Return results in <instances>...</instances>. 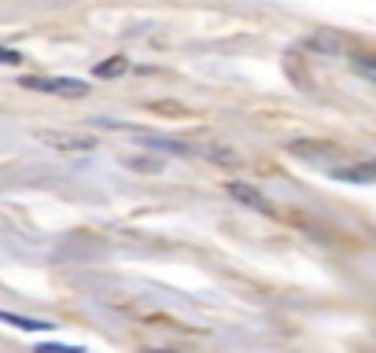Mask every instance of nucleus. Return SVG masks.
Listing matches in <instances>:
<instances>
[{"instance_id": "f257e3e1", "label": "nucleus", "mask_w": 376, "mask_h": 353, "mask_svg": "<svg viewBox=\"0 0 376 353\" xmlns=\"http://www.w3.org/2000/svg\"><path fill=\"white\" fill-rule=\"evenodd\" d=\"M33 140H41L56 151H67V155H85V151L100 148L96 136L82 133V129H33Z\"/></svg>"}, {"instance_id": "f03ea898", "label": "nucleus", "mask_w": 376, "mask_h": 353, "mask_svg": "<svg viewBox=\"0 0 376 353\" xmlns=\"http://www.w3.org/2000/svg\"><path fill=\"white\" fill-rule=\"evenodd\" d=\"M22 88L45 96H63V100L89 96V81H77V77H22Z\"/></svg>"}, {"instance_id": "7ed1b4c3", "label": "nucleus", "mask_w": 376, "mask_h": 353, "mask_svg": "<svg viewBox=\"0 0 376 353\" xmlns=\"http://www.w3.org/2000/svg\"><path fill=\"white\" fill-rule=\"evenodd\" d=\"M225 191H229L240 206H248V210H255V214H269V210H273V203H269L255 185H243V180H225Z\"/></svg>"}, {"instance_id": "20e7f679", "label": "nucleus", "mask_w": 376, "mask_h": 353, "mask_svg": "<svg viewBox=\"0 0 376 353\" xmlns=\"http://www.w3.org/2000/svg\"><path fill=\"white\" fill-rule=\"evenodd\" d=\"M306 48L317 52V56H347V52H351V41H347V37H340V33L321 30V33H310V37H306Z\"/></svg>"}, {"instance_id": "39448f33", "label": "nucleus", "mask_w": 376, "mask_h": 353, "mask_svg": "<svg viewBox=\"0 0 376 353\" xmlns=\"http://www.w3.org/2000/svg\"><path fill=\"white\" fill-rule=\"evenodd\" d=\"M295 159H310V162H325V159H332L336 151V143H317V140H299V143H292L288 148Z\"/></svg>"}, {"instance_id": "423d86ee", "label": "nucleus", "mask_w": 376, "mask_h": 353, "mask_svg": "<svg viewBox=\"0 0 376 353\" xmlns=\"http://www.w3.org/2000/svg\"><path fill=\"white\" fill-rule=\"evenodd\" d=\"M203 159H211L218 166H240V151L229 148V143H203Z\"/></svg>"}, {"instance_id": "0eeeda50", "label": "nucleus", "mask_w": 376, "mask_h": 353, "mask_svg": "<svg viewBox=\"0 0 376 353\" xmlns=\"http://www.w3.org/2000/svg\"><path fill=\"white\" fill-rule=\"evenodd\" d=\"M119 162L129 166V169H137V173H159L163 169V159H155V155H122Z\"/></svg>"}, {"instance_id": "6e6552de", "label": "nucleus", "mask_w": 376, "mask_h": 353, "mask_svg": "<svg viewBox=\"0 0 376 353\" xmlns=\"http://www.w3.org/2000/svg\"><path fill=\"white\" fill-rule=\"evenodd\" d=\"M144 148H159V151H166V155H192L188 143L166 140V136H155V133H144Z\"/></svg>"}, {"instance_id": "1a4fd4ad", "label": "nucleus", "mask_w": 376, "mask_h": 353, "mask_svg": "<svg viewBox=\"0 0 376 353\" xmlns=\"http://www.w3.org/2000/svg\"><path fill=\"white\" fill-rule=\"evenodd\" d=\"M129 70V59L126 56H111V59H103V63H96V77H119V74H126Z\"/></svg>"}, {"instance_id": "9d476101", "label": "nucleus", "mask_w": 376, "mask_h": 353, "mask_svg": "<svg viewBox=\"0 0 376 353\" xmlns=\"http://www.w3.org/2000/svg\"><path fill=\"white\" fill-rule=\"evenodd\" d=\"M351 70H354V74H361L366 81H373V85H376V56H369V52H358V56L351 59Z\"/></svg>"}, {"instance_id": "9b49d317", "label": "nucleus", "mask_w": 376, "mask_h": 353, "mask_svg": "<svg viewBox=\"0 0 376 353\" xmlns=\"http://www.w3.org/2000/svg\"><path fill=\"white\" fill-rule=\"evenodd\" d=\"M4 320L15 324V328H22V331H48L52 328L48 320H26V317H15V313H4Z\"/></svg>"}, {"instance_id": "f8f14e48", "label": "nucleus", "mask_w": 376, "mask_h": 353, "mask_svg": "<svg viewBox=\"0 0 376 353\" xmlns=\"http://www.w3.org/2000/svg\"><path fill=\"white\" fill-rule=\"evenodd\" d=\"M0 59H4L8 67H15V63H22V59H19V52H11V48H4V52H0Z\"/></svg>"}, {"instance_id": "ddd939ff", "label": "nucleus", "mask_w": 376, "mask_h": 353, "mask_svg": "<svg viewBox=\"0 0 376 353\" xmlns=\"http://www.w3.org/2000/svg\"><path fill=\"white\" fill-rule=\"evenodd\" d=\"M361 166H366L369 173H373V180H376V159H369V162H361Z\"/></svg>"}]
</instances>
